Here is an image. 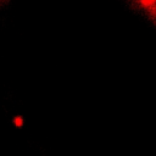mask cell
Wrapping results in <instances>:
<instances>
[{
  "label": "cell",
  "mask_w": 156,
  "mask_h": 156,
  "mask_svg": "<svg viewBox=\"0 0 156 156\" xmlns=\"http://www.w3.org/2000/svg\"><path fill=\"white\" fill-rule=\"evenodd\" d=\"M12 123L15 124L16 128H22L23 124H24V118H23L22 116H16V117H13Z\"/></svg>",
  "instance_id": "cell-1"
},
{
  "label": "cell",
  "mask_w": 156,
  "mask_h": 156,
  "mask_svg": "<svg viewBox=\"0 0 156 156\" xmlns=\"http://www.w3.org/2000/svg\"><path fill=\"white\" fill-rule=\"evenodd\" d=\"M138 2L143 7H147V9H151L156 5V0H138Z\"/></svg>",
  "instance_id": "cell-2"
}]
</instances>
